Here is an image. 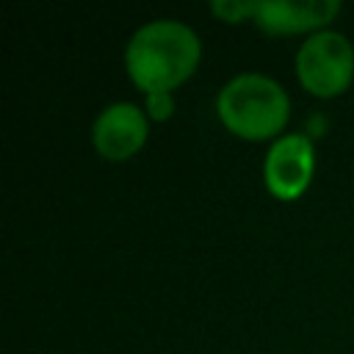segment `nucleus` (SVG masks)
I'll list each match as a JSON object with an SVG mask.
<instances>
[{
	"label": "nucleus",
	"instance_id": "7",
	"mask_svg": "<svg viewBox=\"0 0 354 354\" xmlns=\"http://www.w3.org/2000/svg\"><path fill=\"white\" fill-rule=\"evenodd\" d=\"M210 11L216 17H221L224 22H241L243 17H252L254 14V3H230V0H221V3H213Z\"/></svg>",
	"mask_w": 354,
	"mask_h": 354
},
{
	"label": "nucleus",
	"instance_id": "8",
	"mask_svg": "<svg viewBox=\"0 0 354 354\" xmlns=\"http://www.w3.org/2000/svg\"><path fill=\"white\" fill-rule=\"evenodd\" d=\"M147 111H149V116H152V119H158V122L169 119V116H171V111H174L171 94H169V91H160V94H147Z\"/></svg>",
	"mask_w": 354,
	"mask_h": 354
},
{
	"label": "nucleus",
	"instance_id": "4",
	"mask_svg": "<svg viewBox=\"0 0 354 354\" xmlns=\"http://www.w3.org/2000/svg\"><path fill=\"white\" fill-rule=\"evenodd\" d=\"M313 144L307 136H285L274 141L266 155V185L279 199H296L304 194L313 177Z\"/></svg>",
	"mask_w": 354,
	"mask_h": 354
},
{
	"label": "nucleus",
	"instance_id": "6",
	"mask_svg": "<svg viewBox=\"0 0 354 354\" xmlns=\"http://www.w3.org/2000/svg\"><path fill=\"white\" fill-rule=\"evenodd\" d=\"M340 11L337 0H310V3H290V0H260L254 3V22L266 33H304L332 22Z\"/></svg>",
	"mask_w": 354,
	"mask_h": 354
},
{
	"label": "nucleus",
	"instance_id": "1",
	"mask_svg": "<svg viewBox=\"0 0 354 354\" xmlns=\"http://www.w3.org/2000/svg\"><path fill=\"white\" fill-rule=\"evenodd\" d=\"M202 44L191 28L174 19H158L133 33L124 64L133 83L147 94L177 88L199 66Z\"/></svg>",
	"mask_w": 354,
	"mask_h": 354
},
{
	"label": "nucleus",
	"instance_id": "3",
	"mask_svg": "<svg viewBox=\"0 0 354 354\" xmlns=\"http://www.w3.org/2000/svg\"><path fill=\"white\" fill-rule=\"evenodd\" d=\"M296 75L310 94L337 97L354 77V47L343 33H315L301 44L296 55Z\"/></svg>",
	"mask_w": 354,
	"mask_h": 354
},
{
	"label": "nucleus",
	"instance_id": "2",
	"mask_svg": "<svg viewBox=\"0 0 354 354\" xmlns=\"http://www.w3.org/2000/svg\"><path fill=\"white\" fill-rule=\"evenodd\" d=\"M216 108L227 130L249 141L277 136L290 116L288 94L266 75H238L221 88Z\"/></svg>",
	"mask_w": 354,
	"mask_h": 354
},
{
	"label": "nucleus",
	"instance_id": "5",
	"mask_svg": "<svg viewBox=\"0 0 354 354\" xmlns=\"http://www.w3.org/2000/svg\"><path fill=\"white\" fill-rule=\"evenodd\" d=\"M147 141V119L130 102L108 105L94 122V147L105 160H127Z\"/></svg>",
	"mask_w": 354,
	"mask_h": 354
}]
</instances>
